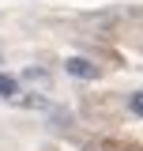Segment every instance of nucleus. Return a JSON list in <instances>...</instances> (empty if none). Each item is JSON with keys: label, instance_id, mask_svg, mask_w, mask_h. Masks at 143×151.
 <instances>
[{"label": "nucleus", "instance_id": "obj_2", "mask_svg": "<svg viewBox=\"0 0 143 151\" xmlns=\"http://www.w3.org/2000/svg\"><path fill=\"white\" fill-rule=\"evenodd\" d=\"M15 91H19V79H11V76H0V94H4V98H11Z\"/></svg>", "mask_w": 143, "mask_h": 151}, {"label": "nucleus", "instance_id": "obj_3", "mask_svg": "<svg viewBox=\"0 0 143 151\" xmlns=\"http://www.w3.org/2000/svg\"><path fill=\"white\" fill-rule=\"evenodd\" d=\"M23 79H30V83H49L45 68H26V72H23Z\"/></svg>", "mask_w": 143, "mask_h": 151}, {"label": "nucleus", "instance_id": "obj_1", "mask_svg": "<svg viewBox=\"0 0 143 151\" xmlns=\"http://www.w3.org/2000/svg\"><path fill=\"white\" fill-rule=\"evenodd\" d=\"M64 68H68V76H79V79H94V76H98V64H90L83 57H68Z\"/></svg>", "mask_w": 143, "mask_h": 151}, {"label": "nucleus", "instance_id": "obj_5", "mask_svg": "<svg viewBox=\"0 0 143 151\" xmlns=\"http://www.w3.org/2000/svg\"><path fill=\"white\" fill-rule=\"evenodd\" d=\"M90 151H94V147H90Z\"/></svg>", "mask_w": 143, "mask_h": 151}, {"label": "nucleus", "instance_id": "obj_4", "mask_svg": "<svg viewBox=\"0 0 143 151\" xmlns=\"http://www.w3.org/2000/svg\"><path fill=\"white\" fill-rule=\"evenodd\" d=\"M128 110H132V117H139V113H143V94H139V91H132V98H128Z\"/></svg>", "mask_w": 143, "mask_h": 151}]
</instances>
